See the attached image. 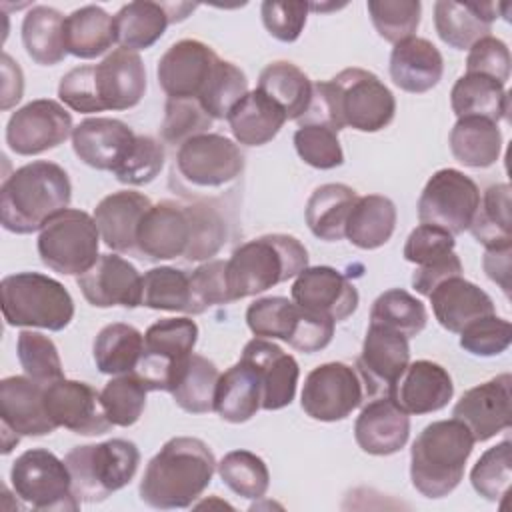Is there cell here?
<instances>
[{
    "label": "cell",
    "mask_w": 512,
    "mask_h": 512,
    "mask_svg": "<svg viewBox=\"0 0 512 512\" xmlns=\"http://www.w3.org/2000/svg\"><path fill=\"white\" fill-rule=\"evenodd\" d=\"M216 458L194 436H174L150 458L140 480V500L158 510L192 506L210 486Z\"/></svg>",
    "instance_id": "cell-1"
},
{
    "label": "cell",
    "mask_w": 512,
    "mask_h": 512,
    "mask_svg": "<svg viewBox=\"0 0 512 512\" xmlns=\"http://www.w3.org/2000/svg\"><path fill=\"white\" fill-rule=\"evenodd\" d=\"M72 184L62 166L34 160L16 168L0 188V222L12 234H32L66 210Z\"/></svg>",
    "instance_id": "cell-2"
},
{
    "label": "cell",
    "mask_w": 512,
    "mask_h": 512,
    "mask_svg": "<svg viewBox=\"0 0 512 512\" xmlns=\"http://www.w3.org/2000/svg\"><path fill=\"white\" fill-rule=\"evenodd\" d=\"M308 268V250L290 234H264L240 244L226 260L230 302L256 296Z\"/></svg>",
    "instance_id": "cell-3"
},
{
    "label": "cell",
    "mask_w": 512,
    "mask_h": 512,
    "mask_svg": "<svg viewBox=\"0 0 512 512\" xmlns=\"http://www.w3.org/2000/svg\"><path fill=\"white\" fill-rule=\"evenodd\" d=\"M474 438L456 418L428 424L410 448V480L424 498H444L462 480Z\"/></svg>",
    "instance_id": "cell-4"
},
{
    "label": "cell",
    "mask_w": 512,
    "mask_h": 512,
    "mask_svg": "<svg viewBox=\"0 0 512 512\" xmlns=\"http://www.w3.org/2000/svg\"><path fill=\"white\" fill-rule=\"evenodd\" d=\"M2 314L8 326L64 330L74 318V300L58 280L42 272H16L2 278Z\"/></svg>",
    "instance_id": "cell-5"
},
{
    "label": "cell",
    "mask_w": 512,
    "mask_h": 512,
    "mask_svg": "<svg viewBox=\"0 0 512 512\" xmlns=\"http://www.w3.org/2000/svg\"><path fill=\"white\" fill-rule=\"evenodd\" d=\"M64 462L70 470L76 500L92 504L130 484L140 464V450L130 440L110 438L100 444L74 446Z\"/></svg>",
    "instance_id": "cell-6"
},
{
    "label": "cell",
    "mask_w": 512,
    "mask_h": 512,
    "mask_svg": "<svg viewBox=\"0 0 512 512\" xmlns=\"http://www.w3.org/2000/svg\"><path fill=\"white\" fill-rule=\"evenodd\" d=\"M246 324L254 336L284 340L304 354L324 350L334 336L330 318L318 316L284 296L254 300L246 310Z\"/></svg>",
    "instance_id": "cell-7"
},
{
    "label": "cell",
    "mask_w": 512,
    "mask_h": 512,
    "mask_svg": "<svg viewBox=\"0 0 512 512\" xmlns=\"http://www.w3.org/2000/svg\"><path fill=\"white\" fill-rule=\"evenodd\" d=\"M40 260L64 276H82L100 258V232L94 216L66 208L46 222L36 242Z\"/></svg>",
    "instance_id": "cell-8"
},
{
    "label": "cell",
    "mask_w": 512,
    "mask_h": 512,
    "mask_svg": "<svg viewBox=\"0 0 512 512\" xmlns=\"http://www.w3.org/2000/svg\"><path fill=\"white\" fill-rule=\"evenodd\" d=\"M10 482L14 494L34 510L74 512L80 508L66 462L46 448L22 452L10 468Z\"/></svg>",
    "instance_id": "cell-9"
},
{
    "label": "cell",
    "mask_w": 512,
    "mask_h": 512,
    "mask_svg": "<svg viewBox=\"0 0 512 512\" xmlns=\"http://www.w3.org/2000/svg\"><path fill=\"white\" fill-rule=\"evenodd\" d=\"M198 326L192 318H160L144 334V352L134 370L150 392H170L178 370L194 352Z\"/></svg>",
    "instance_id": "cell-10"
},
{
    "label": "cell",
    "mask_w": 512,
    "mask_h": 512,
    "mask_svg": "<svg viewBox=\"0 0 512 512\" xmlns=\"http://www.w3.org/2000/svg\"><path fill=\"white\" fill-rule=\"evenodd\" d=\"M342 126L358 132L384 130L396 114V98L390 88L370 70L344 68L330 78Z\"/></svg>",
    "instance_id": "cell-11"
},
{
    "label": "cell",
    "mask_w": 512,
    "mask_h": 512,
    "mask_svg": "<svg viewBox=\"0 0 512 512\" xmlns=\"http://www.w3.org/2000/svg\"><path fill=\"white\" fill-rule=\"evenodd\" d=\"M478 204L476 182L456 168H442L428 178L418 198V220L458 236L470 228Z\"/></svg>",
    "instance_id": "cell-12"
},
{
    "label": "cell",
    "mask_w": 512,
    "mask_h": 512,
    "mask_svg": "<svg viewBox=\"0 0 512 512\" xmlns=\"http://www.w3.org/2000/svg\"><path fill=\"white\" fill-rule=\"evenodd\" d=\"M244 170V154L222 134H200L178 146L174 172L192 188H222Z\"/></svg>",
    "instance_id": "cell-13"
},
{
    "label": "cell",
    "mask_w": 512,
    "mask_h": 512,
    "mask_svg": "<svg viewBox=\"0 0 512 512\" xmlns=\"http://www.w3.org/2000/svg\"><path fill=\"white\" fill-rule=\"evenodd\" d=\"M364 400L356 368L344 362H326L308 372L300 406L312 420L338 422L350 416Z\"/></svg>",
    "instance_id": "cell-14"
},
{
    "label": "cell",
    "mask_w": 512,
    "mask_h": 512,
    "mask_svg": "<svg viewBox=\"0 0 512 512\" xmlns=\"http://www.w3.org/2000/svg\"><path fill=\"white\" fill-rule=\"evenodd\" d=\"M72 130V116L60 102L38 98L12 112L6 124V144L14 154L36 156L64 144Z\"/></svg>",
    "instance_id": "cell-15"
},
{
    "label": "cell",
    "mask_w": 512,
    "mask_h": 512,
    "mask_svg": "<svg viewBox=\"0 0 512 512\" xmlns=\"http://www.w3.org/2000/svg\"><path fill=\"white\" fill-rule=\"evenodd\" d=\"M44 388L28 376H6L0 380L2 454H8L22 436H46L58 428L46 412Z\"/></svg>",
    "instance_id": "cell-16"
},
{
    "label": "cell",
    "mask_w": 512,
    "mask_h": 512,
    "mask_svg": "<svg viewBox=\"0 0 512 512\" xmlns=\"http://www.w3.org/2000/svg\"><path fill=\"white\" fill-rule=\"evenodd\" d=\"M408 364V338L394 330L370 324L362 342V352L356 360V372L360 376L364 396L370 400L388 396Z\"/></svg>",
    "instance_id": "cell-17"
},
{
    "label": "cell",
    "mask_w": 512,
    "mask_h": 512,
    "mask_svg": "<svg viewBox=\"0 0 512 512\" xmlns=\"http://www.w3.org/2000/svg\"><path fill=\"white\" fill-rule=\"evenodd\" d=\"M44 404L50 420L80 436H100L112 428L100 392L82 380L60 378L44 388Z\"/></svg>",
    "instance_id": "cell-18"
},
{
    "label": "cell",
    "mask_w": 512,
    "mask_h": 512,
    "mask_svg": "<svg viewBox=\"0 0 512 512\" xmlns=\"http://www.w3.org/2000/svg\"><path fill=\"white\" fill-rule=\"evenodd\" d=\"M454 236L440 226H416L404 244L406 262L416 264L412 272V288L428 296L434 286L452 276H462V262L454 252Z\"/></svg>",
    "instance_id": "cell-19"
},
{
    "label": "cell",
    "mask_w": 512,
    "mask_h": 512,
    "mask_svg": "<svg viewBox=\"0 0 512 512\" xmlns=\"http://www.w3.org/2000/svg\"><path fill=\"white\" fill-rule=\"evenodd\" d=\"M512 376L498 374L466 390L452 408V416L460 420L472 434L474 442H486L512 422Z\"/></svg>",
    "instance_id": "cell-20"
},
{
    "label": "cell",
    "mask_w": 512,
    "mask_h": 512,
    "mask_svg": "<svg viewBox=\"0 0 512 512\" xmlns=\"http://www.w3.org/2000/svg\"><path fill=\"white\" fill-rule=\"evenodd\" d=\"M192 226L188 208L176 200H160L144 214L136 232L138 258L160 262L184 258L190 248Z\"/></svg>",
    "instance_id": "cell-21"
},
{
    "label": "cell",
    "mask_w": 512,
    "mask_h": 512,
    "mask_svg": "<svg viewBox=\"0 0 512 512\" xmlns=\"http://www.w3.org/2000/svg\"><path fill=\"white\" fill-rule=\"evenodd\" d=\"M292 300L302 308L330 318L334 324L350 318L358 308L356 286L332 266H308L304 268L292 288Z\"/></svg>",
    "instance_id": "cell-22"
},
{
    "label": "cell",
    "mask_w": 512,
    "mask_h": 512,
    "mask_svg": "<svg viewBox=\"0 0 512 512\" xmlns=\"http://www.w3.org/2000/svg\"><path fill=\"white\" fill-rule=\"evenodd\" d=\"M218 60L208 44L194 38L178 40L158 60V84L168 98L198 100Z\"/></svg>",
    "instance_id": "cell-23"
},
{
    "label": "cell",
    "mask_w": 512,
    "mask_h": 512,
    "mask_svg": "<svg viewBox=\"0 0 512 512\" xmlns=\"http://www.w3.org/2000/svg\"><path fill=\"white\" fill-rule=\"evenodd\" d=\"M92 82L100 112L128 110L146 92V68L138 52L116 48L100 64H92Z\"/></svg>",
    "instance_id": "cell-24"
},
{
    "label": "cell",
    "mask_w": 512,
    "mask_h": 512,
    "mask_svg": "<svg viewBox=\"0 0 512 512\" xmlns=\"http://www.w3.org/2000/svg\"><path fill=\"white\" fill-rule=\"evenodd\" d=\"M88 304L96 308H136L142 300V276L118 254H100L98 262L76 278Z\"/></svg>",
    "instance_id": "cell-25"
},
{
    "label": "cell",
    "mask_w": 512,
    "mask_h": 512,
    "mask_svg": "<svg viewBox=\"0 0 512 512\" xmlns=\"http://www.w3.org/2000/svg\"><path fill=\"white\" fill-rule=\"evenodd\" d=\"M240 358L250 362L260 378L262 410H280L294 400L300 366L292 354L272 340L256 336L246 342Z\"/></svg>",
    "instance_id": "cell-26"
},
{
    "label": "cell",
    "mask_w": 512,
    "mask_h": 512,
    "mask_svg": "<svg viewBox=\"0 0 512 512\" xmlns=\"http://www.w3.org/2000/svg\"><path fill=\"white\" fill-rule=\"evenodd\" d=\"M388 396L408 416H420L442 410L454 396V384L438 362L416 360L404 368Z\"/></svg>",
    "instance_id": "cell-27"
},
{
    "label": "cell",
    "mask_w": 512,
    "mask_h": 512,
    "mask_svg": "<svg viewBox=\"0 0 512 512\" xmlns=\"http://www.w3.org/2000/svg\"><path fill=\"white\" fill-rule=\"evenodd\" d=\"M136 134L118 118H86L72 130L74 154L90 168L114 172L128 154Z\"/></svg>",
    "instance_id": "cell-28"
},
{
    "label": "cell",
    "mask_w": 512,
    "mask_h": 512,
    "mask_svg": "<svg viewBox=\"0 0 512 512\" xmlns=\"http://www.w3.org/2000/svg\"><path fill=\"white\" fill-rule=\"evenodd\" d=\"M410 436V416L390 396L372 398L354 422L356 444L372 456L400 452Z\"/></svg>",
    "instance_id": "cell-29"
},
{
    "label": "cell",
    "mask_w": 512,
    "mask_h": 512,
    "mask_svg": "<svg viewBox=\"0 0 512 512\" xmlns=\"http://www.w3.org/2000/svg\"><path fill=\"white\" fill-rule=\"evenodd\" d=\"M150 206V198L136 190H118L104 196L94 208L100 240L114 252L138 256L136 232Z\"/></svg>",
    "instance_id": "cell-30"
},
{
    "label": "cell",
    "mask_w": 512,
    "mask_h": 512,
    "mask_svg": "<svg viewBox=\"0 0 512 512\" xmlns=\"http://www.w3.org/2000/svg\"><path fill=\"white\" fill-rule=\"evenodd\" d=\"M428 298L438 324L454 334H460L470 322L494 314L492 298L462 276L442 280L432 288Z\"/></svg>",
    "instance_id": "cell-31"
},
{
    "label": "cell",
    "mask_w": 512,
    "mask_h": 512,
    "mask_svg": "<svg viewBox=\"0 0 512 512\" xmlns=\"http://www.w3.org/2000/svg\"><path fill=\"white\" fill-rule=\"evenodd\" d=\"M500 4L494 2H452L434 4V28L440 40L456 50H468L474 42L490 36Z\"/></svg>",
    "instance_id": "cell-32"
},
{
    "label": "cell",
    "mask_w": 512,
    "mask_h": 512,
    "mask_svg": "<svg viewBox=\"0 0 512 512\" xmlns=\"http://www.w3.org/2000/svg\"><path fill=\"white\" fill-rule=\"evenodd\" d=\"M442 72L444 58L430 40L412 36L394 44L390 54V78L400 90L424 94L442 80Z\"/></svg>",
    "instance_id": "cell-33"
},
{
    "label": "cell",
    "mask_w": 512,
    "mask_h": 512,
    "mask_svg": "<svg viewBox=\"0 0 512 512\" xmlns=\"http://www.w3.org/2000/svg\"><path fill=\"white\" fill-rule=\"evenodd\" d=\"M262 408V386L254 366L238 360L220 374L214 394V412L230 424L248 422Z\"/></svg>",
    "instance_id": "cell-34"
},
{
    "label": "cell",
    "mask_w": 512,
    "mask_h": 512,
    "mask_svg": "<svg viewBox=\"0 0 512 512\" xmlns=\"http://www.w3.org/2000/svg\"><path fill=\"white\" fill-rule=\"evenodd\" d=\"M226 120L238 144L264 146L276 138L288 118L272 98L256 88L240 98Z\"/></svg>",
    "instance_id": "cell-35"
},
{
    "label": "cell",
    "mask_w": 512,
    "mask_h": 512,
    "mask_svg": "<svg viewBox=\"0 0 512 512\" xmlns=\"http://www.w3.org/2000/svg\"><path fill=\"white\" fill-rule=\"evenodd\" d=\"M450 106L458 118H486L498 124L508 114L510 98L498 80L466 72L450 90Z\"/></svg>",
    "instance_id": "cell-36"
},
{
    "label": "cell",
    "mask_w": 512,
    "mask_h": 512,
    "mask_svg": "<svg viewBox=\"0 0 512 512\" xmlns=\"http://www.w3.org/2000/svg\"><path fill=\"white\" fill-rule=\"evenodd\" d=\"M358 200L354 188L330 182L318 186L306 202V224L310 232L324 242H338L344 238L348 216Z\"/></svg>",
    "instance_id": "cell-37"
},
{
    "label": "cell",
    "mask_w": 512,
    "mask_h": 512,
    "mask_svg": "<svg viewBox=\"0 0 512 512\" xmlns=\"http://www.w3.org/2000/svg\"><path fill=\"white\" fill-rule=\"evenodd\" d=\"M64 42L66 52L82 60H92L104 54L118 42L114 16L96 4L76 8L66 16Z\"/></svg>",
    "instance_id": "cell-38"
},
{
    "label": "cell",
    "mask_w": 512,
    "mask_h": 512,
    "mask_svg": "<svg viewBox=\"0 0 512 512\" xmlns=\"http://www.w3.org/2000/svg\"><path fill=\"white\" fill-rule=\"evenodd\" d=\"M396 218V206L388 196H358L348 216L344 238H348L360 250H376L392 238Z\"/></svg>",
    "instance_id": "cell-39"
},
{
    "label": "cell",
    "mask_w": 512,
    "mask_h": 512,
    "mask_svg": "<svg viewBox=\"0 0 512 512\" xmlns=\"http://www.w3.org/2000/svg\"><path fill=\"white\" fill-rule=\"evenodd\" d=\"M450 152L468 168H488L502 152V132L486 118H458L450 130Z\"/></svg>",
    "instance_id": "cell-40"
},
{
    "label": "cell",
    "mask_w": 512,
    "mask_h": 512,
    "mask_svg": "<svg viewBox=\"0 0 512 512\" xmlns=\"http://www.w3.org/2000/svg\"><path fill=\"white\" fill-rule=\"evenodd\" d=\"M64 22L60 10L52 6H32L22 20V44L26 54L40 66H54L64 60Z\"/></svg>",
    "instance_id": "cell-41"
},
{
    "label": "cell",
    "mask_w": 512,
    "mask_h": 512,
    "mask_svg": "<svg viewBox=\"0 0 512 512\" xmlns=\"http://www.w3.org/2000/svg\"><path fill=\"white\" fill-rule=\"evenodd\" d=\"M114 22H116V40L120 48L138 52L156 44L162 38L168 24H172V18L166 4L138 0V2L124 4L116 12Z\"/></svg>",
    "instance_id": "cell-42"
},
{
    "label": "cell",
    "mask_w": 512,
    "mask_h": 512,
    "mask_svg": "<svg viewBox=\"0 0 512 512\" xmlns=\"http://www.w3.org/2000/svg\"><path fill=\"white\" fill-rule=\"evenodd\" d=\"M144 352V334L132 324L112 322L104 326L92 346L96 368L108 376L134 372Z\"/></svg>",
    "instance_id": "cell-43"
},
{
    "label": "cell",
    "mask_w": 512,
    "mask_h": 512,
    "mask_svg": "<svg viewBox=\"0 0 512 512\" xmlns=\"http://www.w3.org/2000/svg\"><path fill=\"white\" fill-rule=\"evenodd\" d=\"M310 78L292 62H270L258 76V90L272 98L286 114L288 120H298L312 98Z\"/></svg>",
    "instance_id": "cell-44"
},
{
    "label": "cell",
    "mask_w": 512,
    "mask_h": 512,
    "mask_svg": "<svg viewBox=\"0 0 512 512\" xmlns=\"http://www.w3.org/2000/svg\"><path fill=\"white\" fill-rule=\"evenodd\" d=\"M220 372L212 360L200 354H190L178 370L170 394L174 402L190 414H206L214 410V394Z\"/></svg>",
    "instance_id": "cell-45"
},
{
    "label": "cell",
    "mask_w": 512,
    "mask_h": 512,
    "mask_svg": "<svg viewBox=\"0 0 512 512\" xmlns=\"http://www.w3.org/2000/svg\"><path fill=\"white\" fill-rule=\"evenodd\" d=\"M468 230L486 248L512 246L510 186L506 182L490 184L484 190Z\"/></svg>",
    "instance_id": "cell-46"
},
{
    "label": "cell",
    "mask_w": 512,
    "mask_h": 512,
    "mask_svg": "<svg viewBox=\"0 0 512 512\" xmlns=\"http://www.w3.org/2000/svg\"><path fill=\"white\" fill-rule=\"evenodd\" d=\"M426 306L402 288L382 292L370 308V324L394 330L406 338L420 334L426 328Z\"/></svg>",
    "instance_id": "cell-47"
},
{
    "label": "cell",
    "mask_w": 512,
    "mask_h": 512,
    "mask_svg": "<svg viewBox=\"0 0 512 512\" xmlns=\"http://www.w3.org/2000/svg\"><path fill=\"white\" fill-rule=\"evenodd\" d=\"M140 306L190 314V274L172 266L150 268L142 276Z\"/></svg>",
    "instance_id": "cell-48"
},
{
    "label": "cell",
    "mask_w": 512,
    "mask_h": 512,
    "mask_svg": "<svg viewBox=\"0 0 512 512\" xmlns=\"http://www.w3.org/2000/svg\"><path fill=\"white\" fill-rule=\"evenodd\" d=\"M220 480L238 496L258 500L268 492L270 472L266 462L250 450H232L216 464Z\"/></svg>",
    "instance_id": "cell-49"
},
{
    "label": "cell",
    "mask_w": 512,
    "mask_h": 512,
    "mask_svg": "<svg viewBox=\"0 0 512 512\" xmlns=\"http://www.w3.org/2000/svg\"><path fill=\"white\" fill-rule=\"evenodd\" d=\"M148 392L150 390L136 372L120 374L108 380L100 392V400L112 426L128 428L136 424L144 412Z\"/></svg>",
    "instance_id": "cell-50"
},
{
    "label": "cell",
    "mask_w": 512,
    "mask_h": 512,
    "mask_svg": "<svg viewBox=\"0 0 512 512\" xmlns=\"http://www.w3.org/2000/svg\"><path fill=\"white\" fill-rule=\"evenodd\" d=\"M190 226H192V238L190 248L186 252L188 262H206L212 260L220 252V248L226 244L228 228L222 212L204 200H192L186 204Z\"/></svg>",
    "instance_id": "cell-51"
},
{
    "label": "cell",
    "mask_w": 512,
    "mask_h": 512,
    "mask_svg": "<svg viewBox=\"0 0 512 512\" xmlns=\"http://www.w3.org/2000/svg\"><path fill=\"white\" fill-rule=\"evenodd\" d=\"M248 92L246 74L228 60H218L208 82L204 84L198 102L214 120H226L230 110Z\"/></svg>",
    "instance_id": "cell-52"
},
{
    "label": "cell",
    "mask_w": 512,
    "mask_h": 512,
    "mask_svg": "<svg viewBox=\"0 0 512 512\" xmlns=\"http://www.w3.org/2000/svg\"><path fill=\"white\" fill-rule=\"evenodd\" d=\"M16 354L24 374L34 382L48 386L64 378L58 348L46 334L36 330H22L16 340Z\"/></svg>",
    "instance_id": "cell-53"
},
{
    "label": "cell",
    "mask_w": 512,
    "mask_h": 512,
    "mask_svg": "<svg viewBox=\"0 0 512 512\" xmlns=\"http://www.w3.org/2000/svg\"><path fill=\"white\" fill-rule=\"evenodd\" d=\"M366 8L378 36L390 44L412 38L420 26L422 4L418 0H370Z\"/></svg>",
    "instance_id": "cell-54"
},
{
    "label": "cell",
    "mask_w": 512,
    "mask_h": 512,
    "mask_svg": "<svg viewBox=\"0 0 512 512\" xmlns=\"http://www.w3.org/2000/svg\"><path fill=\"white\" fill-rule=\"evenodd\" d=\"M512 444L502 440L500 444L488 448L474 464L470 472L472 488L478 496L488 502H498L506 496L512 480Z\"/></svg>",
    "instance_id": "cell-55"
},
{
    "label": "cell",
    "mask_w": 512,
    "mask_h": 512,
    "mask_svg": "<svg viewBox=\"0 0 512 512\" xmlns=\"http://www.w3.org/2000/svg\"><path fill=\"white\" fill-rule=\"evenodd\" d=\"M214 118L194 98H168L164 106V118L160 124V136L172 146H180L186 140L206 134Z\"/></svg>",
    "instance_id": "cell-56"
},
{
    "label": "cell",
    "mask_w": 512,
    "mask_h": 512,
    "mask_svg": "<svg viewBox=\"0 0 512 512\" xmlns=\"http://www.w3.org/2000/svg\"><path fill=\"white\" fill-rule=\"evenodd\" d=\"M164 144L152 136L136 134L128 154L112 172L118 182L128 186H142L152 182L164 168Z\"/></svg>",
    "instance_id": "cell-57"
},
{
    "label": "cell",
    "mask_w": 512,
    "mask_h": 512,
    "mask_svg": "<svg viewBox=\"0 0 512 512\" xmlns=\"http://www.w3.org/2000/svg\"><path fill=\"white\" fill-rule=\"evenodd\" d=\"M294 148L308 166L318 170H332L344 164V152L338 132L318 124L298 126L294 132Z\"/></svg>",
    "instance_id": "cell-58"
},
{
    "label": "cell",
    "mask_w": 512,
    "mask_h": 512,
    "mask_svg": "<svg viewBox=\"0 0 512 512\" xmlns=\"http://www.w3.org/2000/svg\"><path fill=\"white\" fill-rule=\"evenodd\" d=\"M512 340V326L506 318L496 314L482 316L470 322L460 332V346L474 356H498L502 354Z\"/></svg>",
    "instance_id": "cell-59"
},
{
    "label": "cell",
    "mask_w": 512,
    "mask_h": 512,
    "mask_svg": "<svg viewBox=\"0 0 512 512\" xmlns=\"http://www.w3.org/2000/svg\"><path fill=\"white\" fill-rule=\"evenodd\" d=\"M216 304H230L226 262L206 260L190 272V314H202Z\"/></svg>",
    "instance_id": "cell-60"
},
{
    "label": "cell",
    "mask_w": 512,
    "mask_h": 512,
    "mask_svg": "<svg viewBox=\"0 0 512 512\" xmlns=\"http://www.w3.org/2000/svg\"><path fill=\"white\" fill-rule=\"evenodd\" d=\"M310 12L308 2H280L264 0L260 6L262 24L268 34L280 42H296L306 26Z\"/></svg>",
    "instance_id": "cell-61"
},
{
    "label": "cell",
    "mask_w": 512,
    "mask_h": 512,
    "mask_svg": "<svg viewBox=\"0 0 512 512\" xmlns=\"http://www.w3.org/2000/svg\"><path fill=\"white\" fill-rule=\"evenodd\" d=\"M510 50L506 42L496 36H484L468 48L466 72L484 74L506 86L510 78Z\"/></svg>",
    "instance_id": "cell-62"
},
{
    "label": "cell",
    "mask_w": 512,
    "mask_h": 512,
    "mask_svg": "<svg viewBox=\"0 0 512 512\" xmlns=\"http://www.w3.org/2000/svg\"><path fill=\"white\" fill-rule=\"evenodd\" d=\"M2 78V110H8L22 98L24 76L18 62H14L6 52L2 54Z\"/></svg>",
    "instance_id": "cell-63"
},
{
    "label": "cell",
    "mask_w": 512,
    "mask_h": 512,
    "mask_svg": "<svg viewBox=\"0 0 512 512\" xmlns=\"http://www.w3.org/2000/svg\"><path fill=\"white\" fill-rule=\"evenodd\" d=\"M510 250L512 246H504V248H486L484 254V272L488 274V278L496 284H500V288L508 294V276H510Z\"/></svg>",
    "instance_id": "cell-64"
}]
</instances>
